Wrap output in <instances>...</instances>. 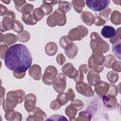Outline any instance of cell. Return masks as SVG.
<instances>
[{"label": "cell", "mask_w": 121, "mask_h": 121, "mask_svg": "<svg viewBox=\"0 0 121 121\" xmlns=\"http://www.w3.org/2000/svg\"><path fill=\"white\" fill-rule=\"evenodd\" d=\"M32 62V58L29 49L20 43L11 45L4 57L6 67L16 73L25 72L30 67Z\"/></svg>", "instance_id": "cell-1"}, {"label": "cell", "mask_w": 121, "mask_h": 121, "mask_svg": "<svg viewBox=\"0 0 121 121\" xmlns=\"http://www.w3.org/2000/svg\"><path fill=\"white\" fill-rule=\"evenodd\" d=\"M87 6L91 10L95 11H101L105 9L109 5L110 0H86Z\"/></svg>", "instance_id": "cell-2"}, {"label": "cell", "mask_w": 121, "mask_h": 121, "mask_svg": "<svg viewBox=\"0 0 121 121\" xmlns=\"http://www.w3.org/2000/svg\"><path fill=\"white\" fill-rule=\"evenodd\" d=\"M101 33L103 37L109 39L113 38L116 35L115 29L113 27L109 26H104L101 30Z\"/></svg>", "instance_id": "cell-3"}, {"label": "cell", "mask_w": 121, "mask_h": 121, "mask_svg": "<svg viewBox=\"0 0 121 121\" xmlns=\"http://www.w3.org/2000/svg\"><path fill=\"white\" fill-rule=\"evenodd\" d=\"M112 52L115 56L118 58L119 60H121V36L120 35L117 42H114L112 47Z\"/></svg>", "instance_id": "cell-4"}, {"label": "cell", "mask_w": 121, "mask_h": 121, "mask_svg": "<svg viewBox=\"0 0 121 121\" xmlns=\"http://www.w3.org/2000/svg\"><path fill=\"white\" fill-rule=\"evenodd\" d=\"M71 5L69 2L66 1H60L59 5V9L62 10L64 7H66L69 10L71 8Z\"/></svg>", "instance_id": "cell-5"}, {"label": "cell", "mask_w": 121, "mask_h": 121, "mask_svg": "<svg viewBox=\"0 0 121 121\" xmlns=\"http://www.w3.org/2000/svg\"><path fill=\"white\" fill-rule=\"evenodd\" d=\"M33 9V6L31 5V4H27L26 5H25L24 8H23L22 9L21 11H23L22 12V13H24L26 12V11L27 12V14H29L30 13H31V11Z\"/></svg>", "instance_id": "cell-6"}, {"label": "cell", "mask_w": 121, "mask_h": 121, "mask_svg": "<svg viewBox=\"0 0 121 121\" xmlns=\"http://www.w3.org/2000/svg\"><path fill=\"white\" fill-rule=\"evenodd\" d=\"M2 2H5V3H6V4H8L10 2V1H9V2H7V1H2Z\"/></svg>", "instance_id": "cell-7"}]
</instances>
